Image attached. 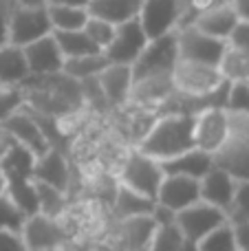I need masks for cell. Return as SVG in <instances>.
Returning <instances> with one entry per match:
<instances>
[{
	"label": "cell",
	"instance_id": "obj_1",
	"mask_svg": "<svg viewBox=\"0 0 249 251\" xmlns=\"http://www.w3.org/2000/svg\"><path fill=\"white\" fill-rule=\"evenodd\" d=\"M137 150L157 161H168L194 148V117L192 115H157L148 132L139 139Z\"/></svg>",
	"mask_w": 249,
	"mask_h": 251
},
{
	"label": "cell",
	"instance_id": "obj_2",
	"mask_svg": "<svg viewBox=\"0 0 249 251\" xmlns=\"http://www.w3.org/2000/svg\"><path fill=\"white\" fill-rule=\"evenodd\" d=\"M163 176H166V174H163L161 161L144 154V152L137 150V148L128 150L126 159H124L122 168H119V183L135 192H139V194L148 196L150 201H157Z\"/></svg>",
	"mask_w": 249,
	"mask_h": 251
},
{
	"label": "cell",
	"instance_id": "obj_3",
	"mask_svg": "<svg viewBox=\"0 0 249 251\" xmlns=\"http://www.w3.org/2000/svg\"><path fill=\"white\" fill-rule=\"evenodd\" d=\"M26 251H57L73 243V231L62 223V218H51L35 212L26 216L20 231Z\"/></svg>",
	"mask_w": 249,
	"mask_h": 251
},
{
	"label": "cell",
	"instance_id": "obj_4",
	"mask_svg": "<svg viewBox=\"0 0 249 251\" xmlns=\"http://www.w3.org/2000/svg\"><path fill=\"white\" fill-rule=\"evenodd\" d=\"M176 62H179V40H176V31H172L148 40L141 55L132 64V77L139 79L148 75H168L174 71Z\"/></svg>",
	"mask_w": 249,
	"mask_h": 251
},
{
	"label": "cell",
	"instance_id": "obj_5",
	"mask_svg": "<svg viewBox=\"0 0 249 251\" xmlns=\"http://www.w3.org/2000/svg\"><path fill=\"white\" fill-rule=\"evenodd\" d=\"M53 33L49 20L47 2L42 4H16L9 20V44L26 47L44 35Z\"/></svg>",
	"mask_w": 249,
	"mask_h": 251
},
{
	"label": "cell",
	"instance_id": "obj_6",
	"mask_svg": "<svg viewBox=\"0 0 249 251\" xmlns=\"http://www.w3.org/2000/svg\"><path fill=\"white\" fill-rule=\"evenodd\" d=\"M176 40H179V60L199 62V64L219 66L227 51V42L219 38L199 31L194 25L176 29Z\"/></svg>",
	"mask_w": 249,
	"mask_h": 251
},
{
	"label": "cell",
	"instance_id": "obj_7",
	"mask_svg": "<svg viewBox=\"0 0 249 251\" xmlns=\"http://www.w3.org/2000/svg\"><path fill=\"white\" fill-rule=\"evenodd\" d=\"M172 82H174L176 93L199 97V95H207V93L216 91L225 79L221 75L219 66L179 60L174 71H172Z\"/></svg>",
	"mask_w": 249,
	"mask_h": 251
},
{
	"label": "cell",
	"instance_id": "obj_8",
	"mask_svg": "<svg viewBox=\"0 0 249 251\" xmlns=\"http://www.w3.org/2000/svg\"><path fill=\"white\" fill-rule=\"evenodd\" d=\"M148 35H146L144 26H141L139 18L128 20L124 25L115 26V35L110 44L104 49V55L110 64H128L132 66L137 57L141 55L144 47L148 44Z\"/></svg>",
	"mask_w": 249,
	"mask_h": 251
},
{
	"label": "cell",
	"instance_id": "obj_9",
	"mask_svg": "<svg viewBox=\"0 0 249 251\" xmlns=\"http://www.w3.org/2000/svg\"><path fill=\"white\" fill-rule=\"evenodd\" d=\"M227 221L229 218L223 209L214 207V205L205 203V201H199V203L181 209L174 216V223L181 229V234L185 236V240H192V243H199L203 236H207L212 229L221 227Z\"/></svg>",
	"mask_w": 249,
	"mask_h": 251
},
{
	"label": "cell",
	"instance_id": "obj_10",
	"mask_svg": "<svg viewBox=\"0 0 249 251\" xmlns=\"http://www.w3.org/2000/svg\"><path fill=\"white\" fill-rule=\"evenodd\" d=\"M139 22L150 40L181 26V0H141Z\"/></svg>",
	"mask_w": 249,
	"mask_h": 251
},
{
	"label": "cell",
	"instance_id": "obj_11",
	"mask_svg": "<svg viewBox=\"0 0 249 251\" xmlns=\"http://www.w3.org/2000/svg\"><path fill=\"white\" fill-rule=\"evenodd\" d=\"M227 139L229 128L225 108H207L194 115V148L214 154Z\"/></svg>",
	"mask_w": 249,
	"mask_h": 251
},
{
	"label": "cell",
	"instance_id": "obj_12",
	"mask_svg": "<svg viewBox=\"0 0 249 251\" xmlns=\"http://www.w3.org/2000/svg\"><path fill=\"white\" fill-rule=\"evenodd\" d=\"M2 126L13 134V139H16L20 146H25L26 150L33 152L35 159L42 156L49 148H53L51 141H49V137L44 134L42 126L38 124V119H35L25 106L18 108L16 113L9 115V117L2 122Z\"/></svg>",
	"mask_w": 249,
	"mask_h": 251
},
{
	"label": "cell",
	"instance_id": "obj_13",
	"mask_svg": "<svg viewBox=\"0 0 249 251\" xmlns=\"http://www.w3.org/2000/svg\"><path fill=\"white\" fill-rule=\"evenodd\" d=\"M199 201H201V181L199 178L166 174L154 203L176 214L181 209L190 207V205L199 203Z\"/></svg>",
	"mask_w": 249,
	"mask_h": 251
},
{
	"label": "cell",
	"instance_id": "obj_14",
	"mask_svg": "<svg viewBox=\"0 0 249 251\" xmlns=\"http://www.w3.org/2000/svg\"><path fill=\"white\" fill-rule=\"evenodd\" d=\"M174 82H172V73L168 75H148V77H139L132 82L130 97L128 104L137 106V108L154 110L174 93Z\"/></svg>",
	"mask_w": 249,
	"mask_h": 251
},
{
	"label": "cell",
	"instance_id": "obj_15",
	"mask_svg": "<svg viewBox=\"0 0 249 251\" xmlns=\"http://www.w3.org/2000/svg\"><path fill=\"white\" fill-rule=\"evenodd\" d=\"M22 51H25V60H26V66H29L31 75L62 73L64 55H62L53 33H49V35H44V38L35 40V42L26 44V47H22Z\"/></svg>",
	"mask_w": 249,
	"mask_h": 251
},
{
	"label": "cell",
	"instance_id": "obj_16",
	"mask_svg": "<svg viewBox=\"0 0 249 251\" xmlns=\"http://www.w3.org/2000/svg\"><path fill=\"white\" fill-rule=\"evenodd\" d=\"M97 82H100L101 91H104L106 100H108L110 108L117 110L124 108L128 104V97H130V88H132V66L128 64H108L100 75H97Z\"/></svg>",
	"mask_w": 249,
	"mask_h": 251
},
{
	"label": "cell",
	"instance_id": "obj_17",
	"mask_svg": "<svg viewBox=\"0 0 249 251\" xmlns=\"http://www.w3.org/2000/svg\"><path fill=\"white\" fill-rule=\"evenodd\" d=\"M33 181L47 183L62 192H69L71 187V165L64 152L57 148H49L42 156L35 159L33 165Z\"/></svg>",
	"mask_w": 249,
	"mask_h": 251
},
{
	"label": "cell",
	"instance_id": "obj_18",
	"mask_svg": "<svg viewBox=\"0 0 249 251\" xmlns=\"http://www.w3.org/2000/svg\"><path fill=\"white\" fill-rule=\"evenodd\" d=\"M212 163H214V168L229 174L236 183L249 181V143L227 139L212 154Z\"/></svg>",
	"mask_w": 249,
	"mask_h": 251
},
{
	"label": "cell",
	"instance_id": "obj_19",
	"mask_svg": "<svg viewBox=\"0 0 249 251\" xmlns=\"http://www.w3.org/2000/svg\"><path fill=\"white\" fill-rule=\"evenodd\" d=\"M238 13L236 9L232 7V2L229 0H225V2L216 4V7L207 9L205 13H201V16L197 18V20L192 22L194 26H197L199 31H203V33L212 35V38H219V40H225L227 42L229 33L234 31V26L238 25Z\"/></svg>",
	"mask_w": 249,
	"mask_h": 251
},
{
	"label": "cell",
	"instance_id": "obj_20",
	"mask_svg": "<svg viewBox=\"0 0 249 251\" xmlns=\"http://www.w3.org/2000/svg\"><path fill=\"white\" fill-rule=\"evenodd\" d=\"M163 174H174V176H190V178H199L201 181L212 168V154L203 152L199 148H190V150L181 152V154L172 156L168 161H161Z\"/></svg>",
	"mask_w": 249,
	"mask_h": 251
},
{
	"label": "cell",
	"instance_id": "obj_21",
	"mask_svg": "<svg viewBox=\"0 0 249 251\" xmlns=\"http://www.w3.org/2000/svg\"><path fill=\"white\" fill-rule=\"evenodd\" d=\"M234 192H236V181L219 168H212L201 178V201L223 209L225 214L229 212V205L234 201Z\"/></svg>",
	"mask_w": 249,
	"mask_h": 251
},
{
	"label": "cell",
	"instance_id": "obj_22",
	"mask_svg": "<svg viewBox=\"0 0 249 251\" xmlns=\"http://www.w3.org/2000/svg\"><path fill=\"white\" fill-rule=\"evenodd\" d=\"M86 9L88 16L101 18V20L117 26L139 16L141 0H91Z\"/></svg>",
	"mask_w": 249,
	"mask_h": 251
},
{
	"label": "cell",
	"instance_id": "obj_23",
	"mask_svg": "<svg viewBox=\"0 0 249 251\" xmlns=\"http://www.w3.org/2000/svg\"><path fill=\"white\" fill-rule=\"evenodd\" d=\"M29 75L31 73L22 47H16V44L0 47V88L20 86Z\"/></svg>",
	"mask_w": 249,
	"mask_h": 251
},
{
	"label": "cell",
	"instance_id": "obj_24",
	"mask_svg": "<svg viewBox=\"0 0 249 251\" xmlns=\"http://www.w3.org/2000/svg\"><path fill=\"white\" fill-rule=\"evenodd\" d=\"M154 201H150L148 196L139 194V192L130 190V187L117 183V192H115V201H113V209L115 216L119 221L126 218H135V216H150L154 209Z\"/></svg>",
	"mask_w": 249,
	"mask_h": 251
},
{
	"label": "cell",
	"instance_id": "obj_25",
	"mask_svg": "<svg viewBox=\"0 0 249 251\" xmlns=\"http://www.w3.org/2000/svg\"><path fill=\"white\" fill-rule=\"evenodd\" d=\"M35 154L26 150L20 143H13L4 156H0V168H2L4 181H16V178H33Z\"/></svg>",
	"mask_w": 249,
	"mask_h": 251
},
{
	"label": "cell",
	"instance_id": "obj_26",
	"mask_svg": "<svg viewBox=\"0 0 249 251\" xmlns=\"http://www.w3.org/2000/svg\"><path fill=\"white\" fill-rule=\"evenodd\" d=\"M110 62L106 60L104 51L100 53H91V55H82V57H71V60H64V66H62V73L69 75L75 82H84V79L97 77L101 71L108 66Z\"/></svg>",
	"mask_w": 249,
	"mask_h": 251
},
{
	"label": "cell",
	"instance_id": "obj_27",
	"mask_svg": "<svg viewBox=\"0 0 249 251\" xmlns=\"http://www.w3.org/2000/svg\"><path fill=\"white\" fill-rule=\"evenodd\" d=\"M57 47H60L64 60L71 57H82V55H91V53H100V49L91 42L84 29H75V31H53Z\"/></svg>",
	"mask_w": 249,
	"mask_h": 251
},
{
	"label": "cell",
	"instance_id": "obj_28",
	"mask_svg": "<svg viewBox=\"0 0 249 251\" xmlns=\"http://www.w3.org/2000/svg\"><path fill=\"white\" fill-rule=\"evenodd\" d=\"M33 185H35V199H38V212L51 218L64 216L66 207H69L66 192L57 190L53 185H47V183H40V181H33Z\"/></svg>",
	"mask_w": 249,
	"mask_h": 251
},
{
	"label": "cell",
	"instance_id": "obj_29",
	"mask_svg": "<svg viewBox=\"0 0 249 251\" xmlns=\"http://www.w3.org/2000/svg\"><path fill=\"white\" fill-rule=\"evenodd\" d=\"M49 20L53 31H75L84 29L88 20V9L82 7H64V4H47Z\"/></svg>",
	"mask_w": 249,
	"mask_h": 251
},
{
	"label": "cell",
	"instance_id": "obj_30",
	"mask_svg": "<svg viewBox=\"0 0 249 251\" xmlns=\"http://www.w3.org/2000/svg\"><path fill=\"white\" fill-rule=\"evenodd\" d=\"M219 71L227 82H249V53L232 49L227 44V51L221 60Z\"/></svg>",
	"mask_w": 249,
	"mask_h": 251
},
{
	"label": "cell",
	"instance_id": "obj_31",
	"mask_svg": "<svg viewBox=\"0 0 249 251\" xmlns=\"http://www.w3.org/2000/svg\"><path fill=\"white\" fill-rule=\"evenodd\" d=\"M185 243V236L176 227V223H159L154 227V234L150 238L148 251H181Z\"/></svg>",
	"mask_w": 249,
	"mask_h": 251
},
{
	"label": "cell",
	"instance_id": "obj_32",
	"mask_svg": "<svg viewBox=\"0 0 249 251\" xmlns=\"http://www.w3.org/2000/svg\"><path fill=\"white\" fill-rule=\"evenodd\" d=\"M199 251H238L236 236H234V225L232 223H223L221 227L212 229L207 236L199 240Z\"/></svg>",
	"mask_w": 249,
	"mask_h": 251
},
{
	"label": "cell",
	"instance_id": "obj_33",
	"mask_svg": "<svg viewBox=\"0 0 249 251\" xmlns=\"http://www.w3.org/2000/svg\"><path fill=\"white\" fill-rule=\"evenodd\" d=\"M25 221H26V214L18 207L16 201L7 192H2L0 194V229L20 234L22 227H25Z\"/></svg>",
	"mask_w": 249,
	"mask_h": 251
},
{
	"label": "cell",
	"instance_id": "obj_34",
	"mask_svg": "<svg viewBox=\"0 0 249 251\" xmlns=\"http://www.w3.org/2000/svg\"><path fill=\"white\" fill-rule=\"evenodd\" d=\"M84 33L91 38V42L95 44L100 51H104V49L110 44L113 35H115V25H110V22L101 20V18L88 16L86 25H84Z\"/></svg>",
	"mask_w": 249,
	"mask_h": 251
},
{
	"label": "cell",
	"instance_id": "obj_35",
	"mask_svg": "<svg viewBox=\"0 0 249 251\" xmlns=\"http://www.w3.org/2000/svg\"><path fill=\"white\" fill-rule=\"evenodd\" d=\"M227 218L229 223L249 221V181L236 183V192H234V201L229 205Z\"/></svg>",
	"mask_w": 249,
	"mask_h": 251
},
{
	"label": "cell",
	"instance_id": "obj_36",
	"mask_svg": "<svg viewBox=\"0 0 249 251\" xmlns=\"http://www.w3.org/2000/svg\"><path fill=\"white\" fill-rule=\"evenodd\" d=\"M225 110H232V113H249V84L247 82H229Z\"/></svg>",
	"mask_w": 249,
	"mask_h": 251
},
{
	"label": "cell",
	"instance_id": "obj_37",
	"mask_svg": "<svg viewBox=\"0 0 249 251\" xmlns=\"http://www.w3.org/2000/svg\"><path fill=\"white\" fill-rule=\"evenodd\" d=\"M25 106V95L18 86H7L0 88V124L9 117L11 113H16L18 108Z\"/></svg>",
	"mask_w": 249,
	"mask_h": 251
},
{
	"label": "cell",
	"instance_id": "obj_38",
	"mask_svg": "<svg viewBox=\"0 0 249 251\" xmlns=\"http://www.w3.org/2000/svg\"><path fill=\"white\" fill-rule=\"evenodd\" d=\"M227 128H229V139L249 143V113H232V110H227Z\"/></svg>",
	"mask_w": 249,
	"mask_h": 251
},
{
	"label": "cell",
	"instance_id": "obj_39",
	"mask_svg": "<svg viewBox=\"0 0 249 251\" xmlns=\"http://www.w3.org/2000/svg\"><path fill=\"white\" fill-rule=\"evenodd\" d=\"M227 44L232 49H238V51L249 53V22L238 20V25L234 26V31L229 33Z\"/></svg>",
	"mask_w": 249,
	"mask_h": 251
},
{
	"label": "cell",
	"instance_id": "obj_40",
	"mask_svg": "<svg viewBox=\"0 0 249 251\" xmlns=\"http://www.w3.org/2000/svg\"><path fill=\"white\" fill-rule=\"evenodd\" d=\"M16 2L11 0H0V47L9 44V20H11V11Z\"/></svg>",
	"mask_w": 249,
	"mask_h": 251
},
{
	"label": "cell",
	"instance_id": "obj_41",
	"mask_svg": "<svg viewBox=\"0 0 249 251\" xmlns=\"http://www.w3.org/2000/svg\"><path fill=\"white\" fill-rule=\"evenodd\" d=\"M0 251H26L22 236L16 231L0 229Z\"/></svg>",
	"mask_w": 249,
	"mask_h": 251
},
{
	"label": "cell",
	"instance_id": "obj_42",
	"mask_svg": "<svg viewBox=\"0 0 249 251\" xmlns=\"http://www.w3.org/2000/svg\"><path fill=\"white\" fill-rule=\"evenodd\" d=\"M232 225H234V236H236L238 251H249V221L232 223Z\"/></svg>",
	"mask_w": 249,
	"mask_h": 251
},
{
	"label": "cell",
	"instance_id": "obj_43",
	"mask_svg": "<svg viewBox=\"0 0 249 251\" xmlns=\"http://www.w3.org/2000/svg\"><path fill=\"white\" fill-rule=\"evenodd\" d=\"M229 2H232V7L236 9L238 18L249 22V0H229Z\"/></svg>",
	"mask_w": 249,
	"mask_h": 251
},
{
	"label": "cell",
	"instance_id": "obj_44",
	"mask_svg": "<svg viewBox=\"0 0 249 251\" xmlns=\"http://www.w3.org/2000/svg\"><path fill=\"white\" fill-rule=\"evenodd\" d=\"M47 4H64V7H82L86 9L91 0H44Z\"/></svg>",
	"mask_w": 249,
	"mask_h": 251
},
{
	"label": "cell",
	"instance_id": "obj_45",
	"mask_svg": "<svg viewBox=\"0 0 249 251\" xmlns=\"http://www.w3.org/2000/svg\"><path fill=\"white\" fill-rule=\"evenodd\" d=\"M181 251H199V245L192 243V240H185L183 247H181Z\"/></svg>",
	"mask_w": 249,
	"mask_h": 251
},
{
	"label": "cell",
	"instance_id": "obj_46",
	"mask_svg": "<svg viewBox=\"0 0 249 251\" xmlns=\"http://www.w3.org/2000/svg\"><path fill=\"white\" fill-rule=\"evenodd\" d=\"M11 2H16V4H42L44 0H11Z\"/></svg>",
	"mask_w": 249,
	"mask_h": 251
},
{
	"label": "cell",
	"instance_id": "obj_47",
	"mask_svg": "<svg viewBox=\"0 0 249 251\" xmlns=\"http://www.w3.org/2000/svg\"><path fill=\"white\" fill-rule=\"evenodd\" d=\"M7 190V181H4V174H2V168H0V194Z\"/></svg>",
	"mask_w": 249,
	"mask_h": 251
},
{
	"label": "cell",
	"instance_id": "obj_48",
	"mask_svg": "<svg viewBox=\"0 0 249 251\" xmlns=\"http://www.w3.org/2000/svg\"><path fill=\"white\" fill-rule=\"evenodd\" d=\"M247 84H249V82H247Z\"/></svg>",
	"mask_w": 249,
	"mask_h": 251
}]
</instances>
